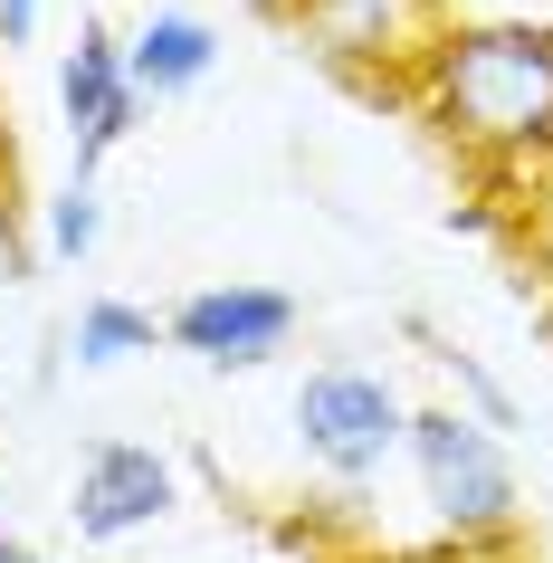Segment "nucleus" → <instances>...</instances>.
Masks as SVG:
<instances>
[{
	"instance_id": "f257e3e1",
	"label": "nucleus",
	"mask_w": 553,
	"mask_h": 563,
	"mask_svg": "<svg viewBox=\"0 0 553 563\" xmlns=\"http://www.w3.org/2000/svg\"><path fill=\"white\" fill-rule=\"evenodd\" d=\"M420 115L487 173H553V30L449 20L410 77Z\"/></svg>"
},
{
	"instance_id": "f03ea898",
	"label": "nucleus",
	"mask_w": 553,
	"mask_h": 563,
	"mask_svg": "<svg viewBox=\"0 0 553 563\" xmlns=\"http://www.w3.org/2000/svg\"><path fill=\"white\" fill-rule=\"evenodd\" d=\"M267 20L296 30L324 67L373 77V87H410L430 38L449 30V0H267Z\"/></svg>"
},
{
	"instance_id": "7ed1b4c3",
	"label": "nucleus",
	"mask_w": 553,
	"mask_h": 563,
	"mask_svg": "<svg viewBox=\"0 0 553 563\" xmlns=\"http://www.w3.org/2000/svg\"><path fill=\"white\" fill-rule=\"evenodd\" d=\"M401 459L420 468V497L449 534H506L516 526V468H506V440L467 411H410Z\"/></svg>"
},
{
	"instance_id": "20e7f679",
	"label": "nucleus",
	"mask_w": 553,
	"mask_h": 563,
	"mask_svg": "<svg viewBox=\"0 0 553 563\" xmlns=\"http://www.w3.org/2000/svg\"><path fill=\"white\" fill-rule=\"evenodd\" d=\"M401 430H410V401L381 373H363V363H324L296 391V440H306V459L324 477H344V487L381 477V459H401Z\"/></svg>"
},
{
	"instance_id": "39448f33",
	"label": "nucleus",
	"mask_w": 553,
	"mask_h": 563,
	"mask_svg": "<svg viewBox=\"0 0 553 563\" xmlns=\"http://www.w3.org/2000/svg\"><path fill=\"white\" fill-rule=\"evenodd\" d=\"M163 344L210 373H258L267 354L296 344V297L287 287H258V277H230V287H191V297L163 316Z\"/></svg>"
},
{
	"instance_id": "423d86ee",
	"label": "nucleus",
	"mask_w": 553,
	"mask_h": 563,
	"mask_svg": "<svg viewBox=\"0 0 553 563\" xmlns=\"http://www.w3.org/2000/svg\"><path fill=\"white\" fill-rule=\"evenodd\" d=\"M173 506H181V477L153 440H96L77 459V487H67V526H77V544H124V534L163 526Z\"/></svg>"
},
{
	"instance_id": "0eeeda50",
	"label": "nucleus",
	"mask_w": 553,
	"mask_h": 563,
	"mask_svg": "<svg viewBox=\"0 0 553 563\" xmlns=\"http://www.w3.org/2000/svg\"><path fill=\"white\" fill-rule=\"evenodd\" d=\"M58 115L77 134V173L67 181H96V163L144 124V96L124 87V38L106 20H77V48L58 58Z\"/></svg>"
},
{
	"instance_id": "6e6552de",
	"label": "nucleus",
	"mask_w": 553,
	"mask_h": 563,
	"mask_svg": "<svg viewBox=\"0 0 553 563\" xmlns=\"http://www.w3.org/2000/svg\"><path fill=\"white\" fill-rule=\"evenodd\" d=\"M210 67H220V30H210V20H191V10H153L144 30L124 38V87L144 96V106L191 96Z\"/></svg>"
},
{
	"instance_id": "1a4fd4ad",
	"label": "nucleus",
	"mask_w": 553,
	"mask_h": 563,
	"mask_svg": "<svg viewBox=\"0 0 553 563\" xmlns=\"http://www.w3.org/2000/svg\"><path fill=\"white\" fill-rule=\"evenodd\" d=\"M153 344H163V316L134 306V297H87V306H77V325H67V354L87 363V373L134 363V354H153Z\"/></svg>"
},
{
	"instance_id": "9d476101",
	"label": "nucleus",
	"mask_w": 553,
	"mask_h": 563,
	"mask_svg": "<svg viewBox=\"0 0 553 563\" xmlns=\"http://www.w3.org/2000/svg\"><path fill=\"white\" fill-rule=\"evenodd\" d=\"M96 239H106V201H96V181H67L58 201H48V258H58V267H87Z\"/></svg>"
},
{
	"instance_id": "9b49d317",
	"label": "nucleus",
	"mask_w": 553,
	"mask_h": 563,
	"mask_svg": "<svg viewBox=\"0 0 553 563\" xmlns=\"http://www.w3.org/2000/svg\"><path fill=\"white\" fill-rule=\"evenodd\" d=\"M439 363H449V383L467 391V420H487V430H516V401L496 391V373L477 354H458V344H439Z\"/></svg>"
},
{
	"instance_id": "f8f14e48",
	"label": "nucleus",
	"mask_w": 553,
	"mask_h": 563,
	"mask_svg": "<svg viewBox=\"0 0 553 563\" xmlns=\"http://www.w3.org/2000/svg\"><path fill=\"white\" fill-rule=\"evenodd\" d=\"M524 249H534V267L553 287V173H534V191H524Z\"/></svg>"
},
{
	"instance_id": "ddd939ff",
	"label": "nucleus",
	"mask_w": 553,
	"mask_h": 563,
	"mask_svg": "<svg viewBox=\"0 0 553 563\" xmlns=\"http://www.w3.org/2000/svg\"><path fill=\"white\" fill-rule=\"evenodd\" d=\"M38 10H48V0H0V48H30V38H38Z\"/></svg>"
},
{
	"instance_id": "4468645a",
	"label": "nucleus",
	"mask_w": 553,
	"mask_h": 563,
	"mask_svg": "<svg viewBox=\"0 0 553 563\" xmlns=\"http://www.w3.org/2000/svg\"><path fill=\"white\" fill-rule=\"evenodd\" d=\"M0 563H48L38 544H20V534H0Z\"/></svg>"
}]
</instances>
